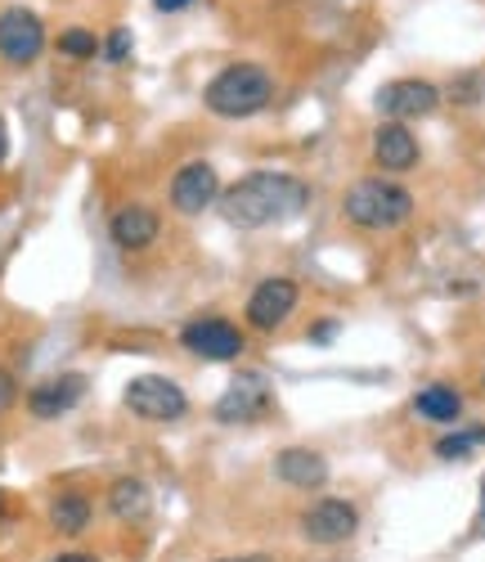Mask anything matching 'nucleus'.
Returning a JSON list of instances; mask_svg holds the SVG:
<instances>
[{
    "label": "nucleus",
    "mask_w": 485,
    "mask_h": 562,
    "mask_svg": "<svg viewBox=\"0 0 485 562\" xmlns=\"http://www.w3.org/2000/svg\"><path fill=\"white\" fill-rule=\"evenodd\" d=\"M414 414L427 418V424H459L463 418V396L454 387H445V383H431V387H422L414 396Z\"/></svg>",
    "instance_id": "obj_18"
},
{
    "label": "nucleus",
    "mask_w": 485,
    "mask_h": 562,
    "mask_svg": "<svg viewBox=\"0 0 485 562\" xmlns=\"http://www.w3.org/2000/svg\"><path fill=\"white\" fill-rule=\"evenodd\" d=\"M109 513L117 522H144L154 513V491H149V482H139V477H117L113 486H109Z\"/></svg>",
    "instance_id": "obj_16"
},
{
    "label": "nucleus",
    "mask_w": 485,
    "mask_h": 562,
    "mask_svg": "<svg viewBox=\"0 0 485 562\" xmlns=\"http://www.w3.org/2000/svg\"><path fill=\"white\" fill-rule=\"evenodd\" d=\"M10 158V131H5V117H0V162Z\"/></svg>",
    "instance_id": "obj_26"
},
{
    "label": "nucleus",
    "mask_w": 485,
    "mask_h": 562,
    "mask_svg": "<svg viewBox=\"0 0 485 562\" xmlns=\"http://www.w3.org/2000/svg\"><path fill=\"white\" fill-rule=\"evenodd\" d=\"M234 229H270L297 221L311 203V184L293 171H248L216 199Z\"/></svg>",
    "instance_id": "obj_1"
},
{
    "label": "nucleus",
    "mask_w": 485,
    "mask_h": 562,
    "mask_svg": "<svg viewBox=\"0 0 485 562\" xmlns=\"http://www.w3.org/2000/svg\"><path fill=\"white\" fill-rule=\"evenodd\" d=\"M342 216L356 229H396L414 216V194L396 180L382 176H364L342 194Z\"/></svg>",
    "instance_id": "obj_3"
},
{
    "label": "nucleus",
    "mask_w": 485,
    "mask_h": 562,
    "mask_svg": "<svg viewBox=\"0 0 485 562\" xmlns=\"http://www.w3.org/2000/svg\"><path fill=\"white\" fill-rule=\"evenodd\" d=\"M297 302H302L297 279L270 274V279H261V284L252 289L248 306H243V319H248V329H257V334H274V329H283V324L293 319Z\"/></svg>",
    "instance_id": "obj_6"
},
{
    "label": "nucleus",
    "mask_w": 485,
    "mask_h": 562,
    "mask_svg": "<svg viewBox=\"0 0 485 562\" xmlns=\"http://www.w3.org/2000/svg\"><path fill=\"white\" fill-rule=\"evenodd\" d=\"M377 113L386 117V122H418V117H431L436 113V104H441V90H436L431 81H422V77H396V81H386L382 90H377Z\"/></svg>",
    "instance_id": "obj_8"
},
{
    "label": "nucleus",
    "mask_w": 485,
    "mask_h": 562,
    "mask_svg": "<svg viewBox=\"0 0 485 562\" xmlns=\"http://www.w3.org/2000/svg\"><path fill=\"white\" fill-rule=\"evenodd\" d=\"M180 347L199 360H212V364H225V360H238L243 347H248V334L238 329V324L221 319V315H199L189 319L180 329Z\"/></svg>",
    "instance_id": "obj_7"
},
{
    "label": "nucleus",
    "mask_w": 485,
    "mask_h": 562,
    "mask_svg": "<svg viewBox=\"0 0 485 562\" xmlns=\"http://www.w3.org/2000/svg\"><path fill=\"white\" fill-rule=\"evenodd\" d=\"M86 387H90L86 373H55V379H45V383H36L27 392V414L41 418V424L64 418V414H72L86 401Z\"/></svg>",
    "instance_id": "obj_12"
},
{
    "label": "nucleus",
    "mask_w": 485,
    "mask_h": 562,
    "mask_svg": "<svg viewBox=\"0 0 485 562\" xmlns=\"http://www.w3.org/2000/svg\"><path fill=\"white\" fill-rule=\"evenodd\" d=\"M131 32L126 27H117V32H109V41H100V55L109 59V64H126L131 59Z\"/></svg>",
    "instance_id": "obj_21"
},
{
    "label": "nucleus",
    "mask_w": 485,
    "mask_h": 562,
    "mask_svg": "<svg viewBox=\"0 0 485 562\" xmlns=\"http://www.w3.org/2000/svg\"><path fill=\"white\" fill-rule=\"evenodd\" d=\"M481 383H485V379H481Z\"/></svg>",
    "instance_id": "obj_29"
},
{
    "label": "nucleus",
    "mask_w": 485,
    "mask_h": 562,
    "mask_svg": "<svg viewBox=\"0 0 485 562\" xmlns=\"http://www.w3.org/2000/svg\"><path fill=\"white\" fill-rule=\"evenodd\" d=\"M5 513H10V499H5V491H0V518H5Z\"/></svg>",
    "instance_id": "obj_27"
},
{
    "label": "nucleus",
    "mask_w": 485,
    "mask_h": 562,
    "mask_svg": "<svg viewBox=\"0 0 485 562\" xmlns=\"http://www.w3.org/2000/svg\"><path fill=\"white\" fill-rule=\"evenodd\" d=\"M14 392H19V387H14V373H10V369H0V409L14 401Z\"/></svg>",
    "instance_id": "obj_22"
},
{
    "label": "nucleus",
    "mask_w": 485,
    "mask_h": 562,
    "mask_svg": "<svg viewBox=\"0 0 485 562\" xmlns=\"http://www.w3.org/2000/svg\"><path fill=\"white\" fill-rule=\"evenodd\" d=\"M481 513H485V486H481Z\"/></svg>",
    "instance_id": "obj_28"
},
{
    "label": "nucleus",
    "mask_w": 485,
    "mask_h": 562,
    "mask_svg": "<svg viewBox=\"0 0 485 562\" xmlns=\"http://www.w3.org/2000/svg\"><path fill=\"white\" fill-rule=\"evenodd\" d=\"M274 477L293 491H319L328 482V459L311 446H287L274 454Z\"/></svg>",
    "instance_id": "obj_15"
},
{
    "label": "nucleus",
    "mask_w": 485,
    "mask_h": 562,
    "mask_svg": "<svg viewBox=\"0 0 485 562\" xmlns=\"http://www.w3.org/2000/svg\"><path fill=\"white\" fill-rule=\"evenodd\" d=\"M297 531H302V540H311V544H319V549H337V544H347V540H356V531H360V508L351 504V499H342V495H324V499H315L302 518H297Z\"/></svg>",
    "instance_id": "obj_5"
},
{
    "label": "nucleus",
    "mask_w": 485,
    "mask_h": 562,
    "mask_svg": "<svg viewBox=\"0 0 485 562\" xmlns=\"http://www.w3.org/2000/svg\"><path fill=\"white\" fill-rule=\"evenodd\" d=\"M212 562H279L274 553H229V558H212Z\"/></svg>",
    "instance_id": "obj_23"
},
{
    "label": "nucleus",
    "mask_w": 485,
    "mask_h": 562,
    "mask_svg": "<svg viewBox=\"0 0 485 562\" xmlns=\"http://www.w3.org/2000/svg\"><path fill=\"white\" fill-rule=\"evenodd\" d=\"M59 55L64 59H94L100 55V36L86 32V27H68V32H59Z\"/></svg>",
    "instance_id": "obj_19"
},
{
    "label": "nucleus",
    "mask_w": 485,
    "mask_h": 562,
    "mask_svg": "<svg viewBox=\"0 0 485 562\" xmlns=\"http://www.w3.org/2000/svg\"><path fill=\"white\" fill-rule=\"evenodd\" d=\"M171 207L180 216H203L216 199H221V171L207 158H193L171 176V190H167Z\"/></svg>",
    "instance_id": "obj_9"
},
{
    "label": "nucleus",
    "mask_w": 485,
    "mask_h": 562,
    "mask_svg": "<svg viewBox=\"0 0 485 562\" xmlns=\"http://www.w3.org/2000/svg\"><path fill=\"white\" fill-rule=\"evenodd\" d=\"M41 50H45V23L23 5L0 10V59L27 68L41 59Z\"/></svg>",
    "instance_id": "obj_10"
},
{
    "label": "nucleus",
    "mask_w": 485,
    "mask_h": 562,
    "mask_svg": "<svg viewBox=\"0 0 485 562\" xmlns=\"http://www.w3.org/2000/svg\"><path fill=\"white\" fill-rule=\"evenodd\" d=\"M55 562H100V558H94V553H77V549H72V553H59Z\"/></svg>",
    "instance_id": "obj_25"
},
{
    "label": "nucleus",
    "mask_w": 485,
    "mask_h": 562,
    "mask_svg": "<svg viewBox=\"0 0 485 562\" xmlns=\"http://www.w3.org/2000/svg\"><path fill=\"white\" fill-rule=\"evenodd\" d=\"M193 0H154V10L158 14H180V10H189Z\"/></svg>",
    "instance_id": "obj_24"
},
{
    "label": "nucleus",
    "mask_w": 485,
    "mask_h": 562,
    "mask_svg": "<svg viewBox=\"0 0 485 562\" xmlns=\"http://www.w3.org/2000/svg\"><path fill=\"white\" fill-rule=\"evenodd\" d=\"M481 441H485V428L454 432V437H445V441H436V454H441V459H467V454H472Z\"/></svg>",
    "instance_id": "obj_20"
},
{
    "label": "nucleus",
    "mask_w": 485,
    "mask_h": 562,
    "mask_svg": "<svg viewBox=\"0 0 485 562\" xmlns=\"http://www.w3.org/2000/svg\"><path fill=\"white\" fill-rule=\"evenodd\" d=\"M162 234V216L149 207V203H126L109 216V239L122 248V252H144L154 248Z\"/></svg>",
    "instance_id": "obj_13"
},
{
    "label": "nucleus",
    "mask_w": 485,
    "mask_h": 562,
    "mask_svg": "<svg viewBox=\"0 0 485 562\" xmlns=\"http://www.w3.org/2000/svg\"><path fill=\"white\" fill-rule=\"evenodd\" d=\"M90 518H94V508H90V495H81V491H59V495L50 499V527H55L59 536H81V531H90Z\"/></svg>",
    "instance_id": "obj_17"
},
{
    "label": "nucleus",
    "mask_w": 485,
    "mask_h": 562,
    "mask_svg": "<svg viewBox=\"0 0 485 562\" xmlns=\"http://www.w3.org/2000/svg\"><path fill=\"white\" fill-rule=\"evenodd\" d=\"M274 100V77L261 64H229L203 86V104L216 117H257Z\"/></svg>",
    "instance_id": "obj_2"
},
{
    "label": "nucleus",
    "mask_w": 485,
    "mask_h": 562,
    "mask_svg": "<svg viewBox=\"0 0 485 562\" xmlns=\"http://www.w3.org/2000/svg\"><path fill=\"white\" fill-rule=\"evenodd\" d=\"M418 158H422V149H418V139H414V131L405 122H382L373 131V162L382 171L405 176V171L418 167Z\"/></svg>",
    "instance_id": "obj_14"
},
{
    "label": "nucleus",
    "mask_w": 485,
    "mask_h": 562,
    "mask_svg": "<svg viewBox=\"0 0 485 562\" xmlns=\"http://www.w3.org/2000/svg\"><path fill=\"white\" fill-rule=\"evenodd\" d=\"M274 405V392L266 387L261 373H243V379H234L225 387V396L216 401V424H257V418H266Z\"/></svg>",
    "instance_id": "obj_11"
},
{
    "label": "nucleus",
    "mask_w": 485,
    "mask_h": 562,
    "mask_svg": "<svg viewBox=\"0 0 485 562\" xmlns=\"http://www.w3.org/2000/svg\"><path fill=\"white\" fill-rule=\"evenodd\" d=\"M122 405L135 418H144V424H180L189 414L184 387L176 379H167V373H139V379H131L122 392Z\"/></svg>",
    "instance_id": "obj_4"
}]
</instances>
